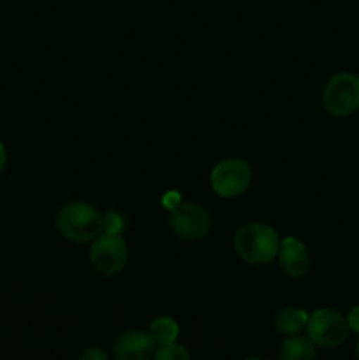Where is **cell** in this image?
I'll list each match as a JSON object with an SVG mask.
<instances>
[{
	"mask_svg": "<svg viewBox=\"0 0 359 360\" xmlns=\"http://www.w3.org/2000/svg\"><path fill=\"white\" fill-rule=\"evenodd\" d=\"M189 357L190 355L187 352V348L183 345L176 343V341L157 347L153 355V359L157 360H187Z\"/></svg>",
	"mask_w": 359,
	"mask_h": 360,
	"instance_id": "13",
	"label": "cell"
},
{
	"mask_svg": "<svg viewBox=\"0 0 359 360\" xmlns=\"http://www.w3.org/2000/svg\"><path fill=\"white\" fill-rule=\"evenodd\" d=\"M310 315L301 308H284L275 319V327L284 336L301 334L308 326Z\"/></svg>",
	"mask_w": 359,
	"mask_h": 360,
	"instance_id": "10",
	"label": "cell"
},
{
	"mask_svg": "<svg viewBox=\"0 0 359 360\" xmlns=\"http://www.w3.org/2000/svg\"><path fill=\"white\" fill-rule=\"evenodd\" d=\"M123 227H125V221H123L122 214L115 213V211L104 214V232H108V234H122Z\"/></svg>",
	"mask_w": 359,
	"mask_h": 360,
	"instance_id": "14",
	"label": "cell"
},
{
	"mask_svg": "<svg viewBox=\"0 0 359 360\" xmlns=\"http://www.w3.org/2000/svg\"><path fill=\"white\" fill-rule=\"evenodd\" d=\"M148 333L153 338L157 347H160V345H168L178 340L180 326L171 319V316H158V319H155L153 322L150 323Z\"/></svg>",
	"mask_w": 359,
	"mask_h": 360,
	"instance_id": "12",
	"label": "cell"
},
{
	"mask_svg": "<svg viewBox=\"0 0 359 360\" xmlns=\"http://www.w3.org/2000/svg\"><path fill=\"white\" fill-rule=\"evenodd\" d=\"M127 260H129V248L123 236L102 232L92 241L90 262L97 273L113 276L127 266Z\"/></svg>",
	"mask_w": 359,
	"mask_h": 360,
	"instance_id": "5",
	"label": "cell"
},
{
	"mask_svg": "<svg viewBox=\"0 0 359 360\" xmlns=\"http://www.w3.org/2000/svg\"><path fill=\"white\" fill-rule=\"evenodd\" d=\"M6 164H7V151H6V146L0 143V172L6 169Z\"/></svg>",
	"mask_w": 359,
	"mask_h": 360,
	"instance_id": "17",
	"label": "cell"
},
{
	"mask_svg": "<svg viewBox=\"0 0 359 360\" xmlns=\"http://www.w3.org/2000/svg\"><path fill=\"white\" fill-rule=\"evenodd\" d=\"M317 357V345L310 338L299 334L287 336L280 350V359L284 360H312Z\"/></svg>",
	"mask_w": 359,
	"mask_h": 360,
	"instance_id": "11",
	"label": "cell"
},
{
	"mask_svg": "<svg viewBox=\"0 0 359 360\" xmlns=\"http://www.w3.org/2000/svg\"><path fill=\"white\" fill-rule=\"evenodd\" d=\"M358 77H359V76H358Z\"/></svg>",
	"mask_w": 359,
	"mask_h": 360,
	"instance_id": "19",
	"label": "cell"
},
{
	"mask_svg": "<svg viewBox=\"0 0 359 360\" xmlns=\"http://www.w3.org/2000/svg\"><path fill=\"white\" fill-rule=\"evenodd\" d=\"M252 167L241 158H225L211 169V188L217 195L232 199L239 197L248 190L252 183Z\"/></svg>",
	"mask_w": 359,
	"mask_h": 360,
	"instance_id": "4",
	"label": "cell"
},
{
	"mask_svg": "<svg viewBox=\"0 0 359 360\" xmlns=\"http://www.w3.org/2000/svg\"><path fill=\"white\" fill-rule=\"evenodd\" d=\"M169 225L178 238L185 241H197L206 238L211 229L210 213L199 204L180 200L169 213Z\"/></svg>",
	"mask_w": 359,
	"mask_h": 360,
	"instance_id": "7",
	"label": "cell"
},
{
	"mask_svg": "<svg viewBox=\"0 0 359 360\" xmlns=\"http://www.w3.org/2000/svg\"><path fill=\"white\" fill-rule=\"evenodd\" d=\"M322 104L331 116L344 118L359 109V77L351 72L334 74L322 91Z\"/></svg>",
	"mask_w": 359,
	"mask_h": 360,
	"instance_id": "3",
	"label": "cell"
},
{
	"mask_svg": "<svg viewBox=\"0 0 359 360\" xmlns=\"http://www.w3.org/2000/svg\"><path fill=\"white\" fill-rule=\"evenodd\" d=\"M347 323H348V329L354 330L355 334H359V304L354 306V308L348 311Z\"/></svg>",
	"mask_w": 359,
	"mask_h": 360,
	"instance_id": "16",
	"label": "cell"
},
{
	"mask_svg": "<svg viewBox=\"0 0 359 360\" xmlns=\"http://www.w3.org/2000/svg\"><path fill=\"white\" fill-rule=\"evenodd\" d=\"M347 319L334 309H317L310 315L306 333L308 338L320 348H338L348 336Z\"/></svg>",
	"mask_w": 359,
	"mask_h": 360,
	"instance_id": "6",
	"label": "cell"
},
{
	"mask_svg": "<svg viewBox=\"0 0 359 360\" xmlns=\"http://www.w3.org/2000/svg\"><path fill=\"white\" fill-rule=\"evenodd\" d=\"M278 262L289 278H303L310 269V253L298 238H284L278 248Z\"/></svg>",
	"mask_w": 359,
	"mask_h": 360,
	"instance_id": "9",
	"label": "cell"
},
{
	"mask_svg": "<svg viewBox=\"0 0 359 360\" xmlns=\"http://www.w3.org/2000/svg\"><path fill=\"white\" fill-rule=\"evenodd\" d=\"M157 350V343L150 333L144 330H127L116 340L113 352L118 360H146L151 359Z\"/></svg>",
	"mask_w": 359,
	"mask_h": 360,
	"instance_id": "8",
	"label": "cell"
},
{
	"mask_svg": "<svg viewBox=\"0 0 359 360\" xmlns=\"http://www.w3.org/2000/svg\"><path fill=\"white\" fill-rule=\"evenodd\" d=\"M355 355L359 357V341H358V347H355Z\"/></svg>",
	"mask_w": 359,
	"mask_h": 360,
	"instance_id": "18",
	"label": "cell"
},
{
	"mask_svg": "<svg viewBox=\"0 0 359 360\" xmlns=\"http://www.w3.org/2000/svg\"><path fill=\"white\" fill-rule=\"evenodd\" d=\"M280 236L273 227L264 224H246L234 236V250L245 262L264 266L277 259Z\"/></svg>",
	"mask_w": 359,
	"mask_h": 360,
	"instance_id": "2",
	"label": "cell"
},
{
	"mask_svg": "<svg viewBox=\"0 0 359 360\" xmlns=\"http://www.w3.org/2000/svg\"><path fill=\"white\" fill-rule=\"evenodd\" d=\"M81 359H84V360H106V359H108V355H106V352H102L101 348L90 347V348H87L83 354H81Z\"/></svg>",
	"mask_w": 359,
	"mask_h": 360,
	"instance_id": "15",
	"label": "cell"
},
{
	"mask_svg": "<svg viewBox=\"0 0 359 360\" xmlns=\"http://www.w3.org/2000/svg\"><path fill=\"white\" fill-rule=\"evenodd\" d=\"M56 231L74 243L94 241L104 232V214L88 202H69L56 214Z\"/></svg>",
	"mask_w": 359,
	"mask_h": 360,
	"instance_id": "1",
	"label": "cell"
}]
</instances>
